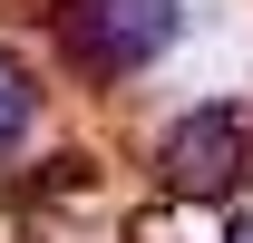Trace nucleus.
<instances>
[{
	"label": "nucleus",
	"mask_w": 253,
	"mask_h": 243,
	"mask_svg": "<svg viewBox=\"0 0 253 243\" xmlns=\"http://www.w3.org/2000/svg\"><path fill=\"white\" fill-rule=\"evenodd\" d=\"M68 39L97 68H146V59L175 49V0H78L68 10Z\"/></svg>",
	"instance_id": "obj_1"
},
{
	"label": "nucleus",
	"mask_w": 253,
	"mask_h": 243,
	"mask_svg": "<svg viewBox=\"0 0 253 243\" xmlns=\"http://www.w3.org/2000/svg\"><path fill=\"white\" fill-rule=\"evenodd\" d=\"M234 175H244V117L234 107H195L166 136V185L175 195H224Z\"/></svg>",
	"instance_id": "obj_2"
},
{
	"label": "nucleus",
	"mask_w": 253,
	"mask_h": 243,
	"mask_svg": "<svg viewBox=\"0 0 253 243\" xmlns=\"http://www.w3.org/2000/svg\"><path fill=\"white\" fill-rule=\"evenodd\" d=\"M30 136V88H20V68L0 59V146H20Z\"/></svg>",
	"instance_id": "obj_3"
}]
</instances>
